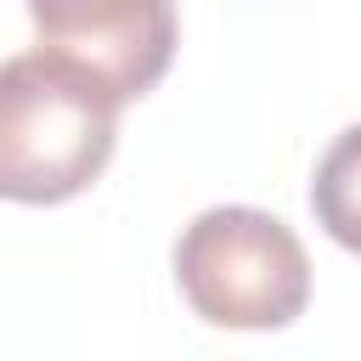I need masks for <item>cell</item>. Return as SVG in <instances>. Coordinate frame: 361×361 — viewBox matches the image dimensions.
<instances>
[{
	"label": "cell",
	"mask_w": 361,
	"mask_h": 361,
	"mask_svg": "<svg viewBox=\"0 0 361 361\" xmlns=\"http://www.w3.org/2000/svg\"><path fill=\"white\" fill-rule=\"evenodd\" d=\"M118 85L56 51L34 45L0 68V192L11 203H68L113 158Z\"/></svg>",
	"instance_id": "cell-1"
},
{
	"label": "cell",
	"mask_w": 361,
	"mask_h": 361,
	"mask_svg": "<svg viewBox=\"0 0 361 361\" xmlns=\"http://www.w3.org/2000/svg\"><path fill=\"white\" fill-rule=\"evenodd\" d=\"M175 282L209 327L271 333L305 316L310 259L293 226L265 209L220 203L203 209L175 243Z\"/></svg>",
	"instance_id": "cell-2"
},
{
	"label": "cell",
	"mask_w": 361,
	"mask_h": 361,
	"mask_svg": "<svg viewBox=\"0 0 361 361\" xmlns=\"http://www.w3.org/2000/svg\"><path fill=\"white\" fill-rule=\"evenodd\" d=\"M39 45L102 68L124 102L147 96L175 56V0H28Z\"/></svg>",
	"instance_id": "cell-3"
},
{
	"label": "cell",
	"mask_w": 361,
	"mask_h": 361,
	"mask_svg": "<svg viewBox=\"0 0 361 361\" xmlns=\"http://www.w3.org/2000/svg\"><path fill=\"white\" fill-rule=\"evenodd\" d=\"M310 214L338 248L361 254V124L333 135V147L322 152L310 175Z\"/></svg>",
	"instance_id": "cell-4"
}]
</instances>
